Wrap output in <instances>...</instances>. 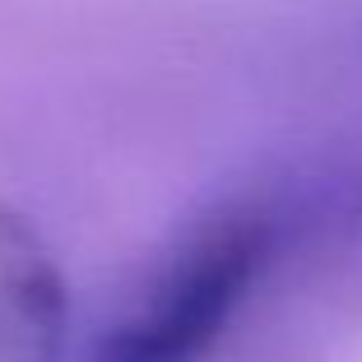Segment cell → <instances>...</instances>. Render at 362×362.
I'll use <instances>...</instances> for the list:
<instances>
[{"label": "cell", "instance_id": "cell-1", "mask_svg": "<svg viewBox=\"0 0 362 362\" xmlns=\"http://www.w3.org/2000/svg\"><path fill=\"white\" fill-rule=\"evenodd\" d=\"M288 228L269 195H237L172 246L144 302L93 344L88 362H200L260 284Z\"/></svg>", "mask_w": 362, "mask_h": 362}, {"label": "cell", "instance_id": "cell-2", "mask_svg": "<svg viewBox=\"0 0 362 362\" xmlns=\"http://www.w3.org/2000/svg\"><path fill=\"white\" fill-rule=\"evenodd\" d=\"M70 344V288L52 246L0 200V362H61Z\"/></svg>", "mask_w": 362, "mask_h": 362}]
</instances>
